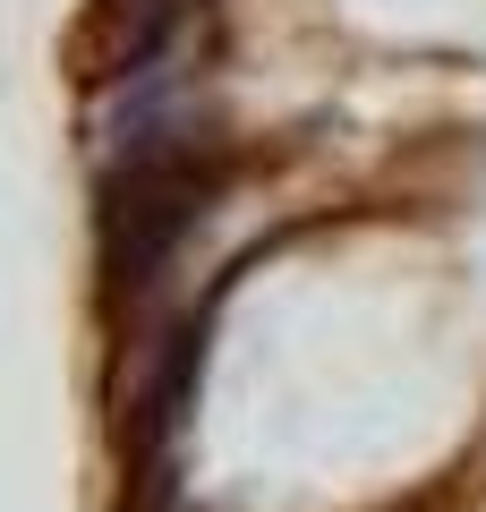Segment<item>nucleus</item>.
<instances>
[{"mask_svg":"<svg viewBox=\"0 0 486 512\" xmlns=\"http://www.w3.org/2000/svg\"><path fill=\"white\" fill-rule=\"evenodd\" d=\"M231 163L222 146L197 137H137L128 163L103 180V265L111 291H154L162 265L180 256V239L205 222V205L222 197Z\"/></svg>","mask_w":486,"mask_h":512,"instance_id":"f257e3e1","label":"nucleus"}]
</instances>
